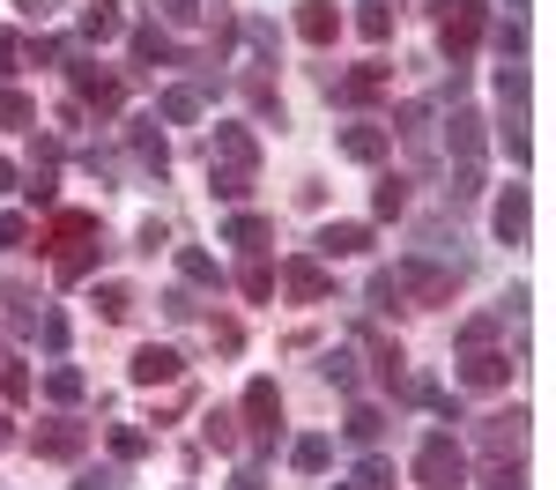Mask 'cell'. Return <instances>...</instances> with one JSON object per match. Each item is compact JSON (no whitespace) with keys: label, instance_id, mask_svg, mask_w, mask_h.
Listing matches in <instances>:
<instances>
[{"label":"cell","instance_id":"1","mask_svg":"<svg viewBox=\"0 0 556 490\" xmlns=\"http://www.w3.org/2000/svg\"><path fill=\"white\" fill-rule=\"evenodd\" d=\"M453 290H460V275L453 267H430V261H401L386 267V275H371V298H416V305H453Z\"/></svg>","mask_w":556,"mask_h":490},{"label":"cell","instance_id":"2","mask_svg":"<svg viewBox=\"0 0 556 490\" xmlns=\"http://www.w3.org/2000/svg\"><path fill=\"white\" fill-rule=\"evenodd\" d=\"M490 30V8L482 0H438V45L453 52V60H468L475 45Z\"/></svg>","mask_w":556,"mask_h":490},{"label":"cell","instance_id":"3","mask_svg":"<svg viewBox=\"0 0 556 490\" xmlns=\"http://www.w3.org/2000/svg\"><path fill=\"white\" fill-rule=\"evenodd\" d=\"M416 483L424 490H468V453L445 439V431H430L424 453H416Z\"/></svg>","mask_w":556,"mask_h":490},{"label":"cell","instance_id":"4","mask_svg":"<svg viewBox=\"0 0 556 490\" xmlns=\"http://www.w3.org/2000/svg\"><path fill=\"white\" fill-rule=\"evenodd\" d=\"M245 424H253L260 445L282 439V394H275V379H253V387H245Z\"/></svg>","mask_w":556,"mask_h":490},{"label":"cell","instance_id":"5","mask_svg":"<svg viewBox=\"0 0 556 490\" xmlns=\"http://www.w3.org/2000/svg\"><path fill=\"white\" fill-rule=\"evenodd\" d=\"M253 164H260V141L245 127H238V120H230V127H215V156H208V172H245L253 178Z\"/></svg>","mask_w":556,"mask_h":490},{"label":"cell","instance_id":"6","mask_svg":"<svg viewBox=\"0 0 556 490\" xmlns=\"http://www.w3.org/2000/svg\"><path fill=\"white\" fill-rule=\"evenodd\" d=\"M30 445H38L45 461H75V453L89 445V424H75V416H52V424H38V431H30Z\"/></svg>","mask_w":556,"mask_h":490},{"label":"cell","instance_id":"7","mask_svg":"<svg viewBox=\"0 0 556 490\" xmlns=\"http://www.w3.org/2000/svg\"><path fill=\"white\" fill-rule=\"evenodd\" d=\"M519 364L505 350H490V342H482V350H468L460 356V387H505V379H513Z\"/></svg>","mask_w":556,"mask_h":490},{"label":"cell","instance_id":"8","mask_svg":"<svg viewBox=\"0 0 556 490\" xmlns=\"http://www.w3.org/2000/svg\"><path fill=\"white\" fill-rule=\"evenodd\" d=\"M386 149H393V127H379V120H356V127H342V156H349V164H379Z\"/></svg>","mask_w":556,"mask_h":490},{"label":"cell","instance_id":"9","mask_svg":"<svg viewBox=\"0 0 556 490\" xmlns=\"http://www.w3.org/2000/svg\"><path fill=\"white\" fill-rule=\"evenodd\" d=\"M298 38L304 45H334L342 38V8H334V0H298Z\"/></svg>","mask_w":556,"mask_h":490},{"label":"cell","instance_id":"10","mask_svg":"<svg viewBox=\"0 0 556 490\" xmlns=\"http://www.w3.org/2000/svg\"><path fill=\"white\" fill-rule=\"evenodd\" d=\"M178 372H186V356H178V350H164V342L134 350V387H172Z\"/></svg>","mask_w":556,"mask_h":490},{"label":"cell","instance_id":"11","mask_svg":"<svg viewBox=\"0 0 556 490\" xmlns=\"http://www.w3.org/2000/svg\"><path fill=\"white\" fill-rule=\"evenodd\" d=\"M490 230H497L505 246H527V186H505V193H497V209H490Z\"/></svg>","mask_w":556,"mask_h":490},{"label":"cell","instance_id":"12","mask_svg":"<svg viewBox=\"0 0 556 490\" xmlns=\"http://www.w3.org/2000/svg\"><path fill=\"white\" fill-rule=\"evenodd\" d=\"M127 141H134V156H141V164H149L156 178L172 172V141L156 134V120H134V127H127Z\"/></svg>","mask_w":556,"mask_h":490},{"label":"cell","instance_id":"13","mask_svg":"<svg viewBox=\"0 0 556 490\" xmlns=\"http://www.w3.org/2000/svg\"><path fill=\"white\" fill-rule=\"evenodd\" d=\"M83 238H97V216H89V209H60L52 230H45V246H52V253H67V246H83Z\"/></svg>","mask_w":556,"mask_h":490},{"label":"cell","instance_id":"14","mask_svg":"<svg viewBox=\"0 0 556 490\" xmlns=\"http://www.w3.org/2000/svg\"><path fill=\"white\" fill-rule=\"evenodd\" d=\"M75 89H83V104H97V112H119V75H97V67H75Z\"/></svg>","mask_w":556,"mask_h":490},{"label":"cell","instance_id":"15","mask_svg":"<svg viewBox=\"0 0 556 490\" xmlns=\"http://www.w3.org/2000/svg\"><path fill=\"white\" fill-rule=\"evenodd\" d=\"M364 246H371L364 223H327V230H319V253H327V261H349V253H364Z\"/></svg>","mask_w":556,"mask_h":490},{"label":"cell","instance_id":"16","mask_svg":"<svg viewBox=\"0 0 556 490\" xmlns=\"http://www.w3.org/2000/svg\"><path fill=\"white\" fill-rule=\"evenodd\" d=\"M119 30H127V23H119V0H89L83 8V38L89 45H112Z\"/></svg>","mask_w":556,"mask_h":490},{"label":"cell","instance_id":"17","mask_svg":"<svg viewBox=\"0 0 556 490\" xmlns=\"http://www.w3.org/2000/svg\"><path fill=\"white\" fill-rule=\"evenodd\" d=\"M327 89H334L342 104H364V97H379V89H386V67L371 60V67H356V75H342V83H327Z\"/></svg>","mask_w":556,"mask_h":490},{"label":"cell","instance_id":"18","mask_svg":"<svg viewBox=\"0 0 556 490\" xmlns=\"http://www.w3.org/2000/svg\"><path fill=\"white\" fill-rule=\"evenodd\" d=\"M290 298L319 305V298H327V267H319V261H290Z\"/></svg>","mask_w":556,"mask_h":490},{"label":"cell","instance_id":"19","mask_svg":"<svg viewBox=\"0 0 556 490\" xmlns=\"http://www.w3.org/2000/svg\"><path fill=\"white\" fill-rule=\"evenodd\" d=\"M453 156L460 164H482V120L475 112H453Z\"/></svg>","mask_w":556,"mask_h":490},{"label":"cell","instance_id":"20","mask_svg":"<svg viewBox=\"0 0 556 490\" xmlns=\"http://www.w3.org/2000/svg\"><path fill=\"white\" fill-rule=\"evenodd\" d=\"M156 120H172V127L201 120V89H164V97H156Z\"/></svg>","mask_w":556,"mask_h":490},{"label":"cell","instance_id":"21","mask_svg":"<svg viewBox=\"0 0 556 490\" xmlns=\"http://www.w3.org/2000/svg\"><path fill=\"white\" fill-rule=\"evenodd\" d=\"M0 127H8V134L38 127V104H30V97H23V89H0Z\"/></svg>","mask_w":556,"mask_h":490},{"label":"cell","instance_id":"22","mask_svg":"<svg viewBox=\"0 0 556 490\" xmlns=\"http://www.w3.org/2000/svg\"><path fill=\"white\" fill-rule=\"evenodd\" d=\"M178 275H186V282H208V290H223V267H215V253H201V246H186V253H178Z\"/></svg>","mask_w":556,"mask_h":490},{"label":"cell","instance_id":"23","mask_svg":"<svg viewBox=\"0 0 556 490\" xmlns=\"http://www.w3.org/2000/svg\"><path fill=\"white\" fill-rule=\"evenodd\" d=\"M319 372H327V387H342V394L364 387V379H356V350H327V356H319Z\"/></svg>","mask_w":556,"mask_h":490},{"label":"cell","instance_id":"24","mask_svg":"<svg viewBox=\"0 0 556 490\" xmlns=\"http://www.w3.org/2000/svg\"><path fill=\"white\" fill-rule=\"evenodd\" d=\"M401 476H393V461L386 453H371V461H356V476H349V490H393Z\"/></svg>","mask_w":556,"mask_h":490},{"label":"cell","instance_id":"25","mask_svg":"<svg viewBox=\"0 0 556 490\" xmlns=\"http://www.w3.org/2000/svg\"><path fill=\"white\" fill-rule=\"evenodd\" d=\"M134 60H141V67H156V60H172V38H164V30H156V23H141V30H134Z\"/></svg>","mask_w":556,"mask_h":490},{"label":"cell","instance_id":"26","mask_svg":"<svg viewBox=\"0 0 556 490\" xmlns=\"http://www.w3.org/2000/svg\"><path fill=\"white\" fill-rule=\"evenodd\" d=\"M223 238H230V246H245V253H260V246H267L275 230H267L260 216H230V223H223Z\"/></svg>","mask_w":556,"mask_h":490},{"label":"cell","instance_id":"27","mask_svg":"<svg viewBox=\"0 0 556 490\" xmlns=\"http://www.w3.org/2000/svg\"><path fill=\"white\" fill-rule=\"evenodd\" d=\"M83 387H89V379L75 372V364H52V372H45V394H52V401H83Z\"/></svg>","mask_w":556,"mask_h":490},{"label":"cell","instance_id":"28","mask_svg":"<svg viewBox=\"0 0 556 490\" xmlns=\"http://www.w3.org/2000/svg\"><path fill=\"white\" fill-rule=\"evenodd\" d=\"M386 431V409H371V401H356V409H349V439L356 445H371Z\"/></svg>","mask_w":556,"mask_h":490},{"label":"cell","instance_id":"29","mask_svg":"<svg viewBox=\"0 0 556 490\" xmlns=\"http://www.w3.org/2000/svg\"><path fill=\"white\" fill-rule=\"evenodd\" d=\"M356 30H364L371 45H386V38H393V8H386V0H364V15H356Z\"/></svg>","mask_w":556,"mask_h":490},{"label":"cell","instance_id":"30","mask_svg":"<svg viewBox=\"0 0 556 490\" xmlns=\"http://www.w3.org/2000/svg\"><path fill=\"white\" fill-rule=\"evenodd\" d=\"M290 461H298L304 476H319V468L334 461V445H327V439H319V431H312V439H298V445H290Z\"/></svg>","mask_w":556,"mask_h":490},{"label":"cell","instance_id":"31","mask_svg":"<svg viewBox=\"0 0 556 490\" xmlns=\"http://www.w3.org/2000/svg\"><path fill=\"white\" fill-rule=\"evenodd\" d=\"M97 253H104V246H89V238H83V246H67V253H60V282H83L89 267H97Z\"/></svg>","mask_w":556,"mask_h":490},{"label":"cell","instance_id":"32","mask_svg":"<svg viewBox=\"0 0 556 490\" xmlns=\"http://www.w3.org/2000/svg\"><path fill=\"white\" fill-rule=\"evenodd\" d=\"M519 483H527L519 461H482V490H519Z\"/></svg>","mask_w":556,"mask_h":490},{"label":"cell","instance_id":"33","mask_svg":"<svg viewBox=\"0 0 556 490\" xmlns=\"http://www.w3.org/2000/svg\"><path fill=\"white\" fill-rule=\"evenodd\" d=\"M97 312H104V319H134V290L104 282V290H97Z\"/></svg>","mask_w":556,"mask_h":490},{"label":"cell","instance_id":"34","mask_svg":"<svg viewBox=\"0 0 556 490\" xmlns=\"http://www.w3.org/2000/svg\"><path fill=\"white\" fill-rule=\"evenodd\" d=\"M497 52H505V67H519V52H527V23H497Z\"/></svg>","mask_w":556,"mask_h":490},{"label":"cell","instance_id":"35","mask_svg":"<svg viewBox=\"0 0 556 490\" xmlns=\"http://www.w3.org/2000/svg\"><path fill=\"white\" fill-rule=\"evenodd\" d=\"M497 149H505L513 164H527V127H519V112H505V127H497Z\"/></svg>","mask_w":556,"mask_h":490},{"label":"cell","instance_id":"36","mask_svg":"<svg viewBox=\"0 0 556 490\" xmlns=\"http://www.w3.org/2000/svg\"><path fill=\"white\" fill-rule=\"evenodd\" d=\"M38 342H45L52 356L67 350V312H38Z\"/></svg>","mask_w":556,"mask_h":490},{"label":"cell","instance_id":"37","mask_svg":"<svg viewBox=\"0 0 556 490\" xmlns=\"http://www.w3.org/2000/svg\"><path fill=\"white\" fill-rule=\"evenodd\" d=\"M208 186H215V201H245V193H253L245 172H208Z\"/></svg>","mask_w":556,"mask_h":490},{"label":"cell","instance_id":"38","mask_svg":"<svg viewBox=\"0 0 556 490\" xmlns=\"http://www.w3.org/2000/svg\"><path fill=\"white\" fill-rule=\"evenodd\" d=\"M238 282H245V298H253V305H267V298H275V275H267V261H253Z\"/></svg>","mask_w":556,"mask_h":490},{"label":"cell","instance_id":"39","mask_svg":"<svg viewBox=\"0 0 556 490\" xmlns=\"http://www.w3.org/2000/svg\"><path fill=\"white\" fill-rule=\"evenodd\" d=\"M208 445H223V453H238V416H223V409H208Z\"/></svg>","mask_w":556,"mask_h":490},{"label":"cell","instance_id":"40","mask_svg":"<svg viewBox=\"0 0 556 490\" xmlns=\"http://www.w3.org/2000/svg\"><path fill=\"white\" fill-rule=\"evenodd\" d=\"M141 453H149V439H141L134 424H119V431H112V461H141Z\"/></svg>","mask_w":556,"mask_h":490},{"label":"cell","instance_id":"41","mask_svg":"<svg viewBox=\"0 0 556 490\" xmlns=\"http://www.w3.org/2000/svg\"><path fill=\"white\" fill-rule=\"evenodd\" d=\"M371 209H379V216H401V209H408V186H401V178H379V201H371Z\"/></svg>","mask_w":556,"mask_h":490},{"label":"cell","instance_id":"42","mask_svg":"<svg viewBox=\"0 0 556 490\" xmlns=\"http://www.w3.org/2000/svg\"><path fill=\"white\" fill-rule=\"evenodd\" d=\"M0 394L23 401V394H30V372H23V364H0Z\"/></svg>","mask_w":556,"mask_h":490},{"label":"cell","instance_id":"43","mask_svg":"<svg viewBox=\"0 0 556 490\" xmlns=\"http://www.w3.org/2000/svg\"><path fill=\"white\" fill-rule=\"evenodd\" d=\"M15 67H23V38H15V30H0V83H8Z\"/></svg>","mask_w":556,"mask_h":490},{"label":"cell","instance_id":"44","mask_svg":"<svg viewBox=\"0 0 556 490\" xmlns=\"http://www.w3.org/2000/svg\"><path fill=\"white\" fill-rule=\"evenodd\" d=\"M15 15L23 23H45V15H60V0H15Z\"/></svg>","mask_w":556,"mask_h":490},{"label":"cell","instance_id":"45","mask_svg":"<svg viewBox=\"0 0 556 490\" xmlns=\"http://www.w3.org/2000/svg\"><path fill=\"white\" fill-rule=\"evenodd\" d=\"M23 238H30V223H23V216H0V246H23Z\"/></svg>","mask_w":556,"mask_h":490},{"label":"cell","instance_id":"46","mask_svg":"<svg viewBox=\"0 0 556 490\" xmlns=\"http://www.w3.org/2000/svg\"><path fill=\"white\" fill-rule=\"evenodd\" d=\"M164 15H172V23H193V15H201V0H164Z\"/></svg>","mask_w":556,"mask_h":490},{"label":"cell","instance_id":"47","mask_svg":"<svg viewBox=\"0 0 556 490\" xmlns=\"http://www.w3.org/2000/svg\"><path fill=\"white\" fill-rule=\"evenodd\" d=\"M230 490H267V476H260V468H238V476H230Z\"/></svg>","mask_w":556,"mask_h":490},{"label":"cell","instance_id":"48","mask_svg":"<svg viewBox=\"0 0 556 490\" xmlns=\"http://www.w3.org/2000/svg\"><path fill=\"white\" fill-rule=\"evenodd\" d=\"M75 490H119V476H83Z\"/></svg>","mask_w":556,"mask_h":490},{"label":"cell","instance_id":"49","mask_svg":"<svg viewBox=\"0 0 556 490\" xmlns=\"http://www.w3.org/2000/svg\"><path fill=\"white\" fill-rule=\"evenodd\" d=\"M8 439H15V424H8V416H0V445H8Z\"/></svg>","mask_w":556,"mask_h":490},{"label":"cell","instance_id":"50","mask_svg":"<svg viewBox=\"0 0 556 490\" xmlns=\"http://www.w3.org/2000/svg\"><path fill=\"white\" fill-rule=\"evenodd\" d=\"M342 490H349V483H342Z\"/></svg>","mask_w":556,"mask_h":490}]
</instances>
